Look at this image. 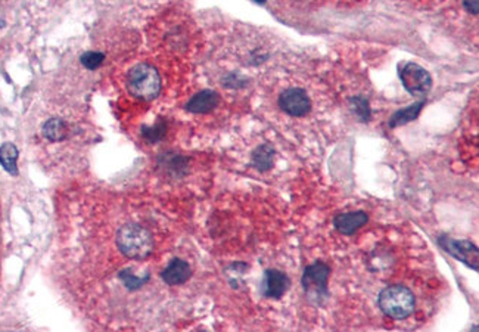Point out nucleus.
I'll return each instance as SVG.
<instances>
[{
  "label": "nucleus",
  "instance_id": "nucleus-6",
  "mask_svg": "<svg viewBox=\"0 0 479 332\" xmlns=\"http://www.w3.org/2000/svg\"><path fill=\"white\" fill-rule=\"evenodd\" d=\"M438 242L454 259L468 264L469 267L473 269V271H478L479 252H478V248H476L475 244H472L471 241H466V240H461V241L453 240V238H450V236H441Z\"/></svg>",
  "mask_w": 479,
  "mask_h": 332
},
{
  "label": "nucleus",
  "instance_id": "nucleus-15",
  "mask_svg": "<svg viewBox=\"0 0 479 332\" xmlns=\"http://www.w3.org/2000/svg\"><path fill=\"white\" fill-rule=\"evenodd\" d=\"M252 160L255 167L260 170H267L271 167V163H273V149L267 145H263L254 152Z\"/></svg>",
  "mask_w": 479,
  "mask_h": 332
},
{
  "label": "nucleus",
  "instance_id": "nucleus-14",
  "mask_svg": "<svg viewBox=\"0 0 479 332\" xmlns=\"http://www.w3.org/2000/svg\"><path fill=\"white\" fill-rule=\"evenodd\" d=\"M422 106H423V102H419V104H414V105H411V106H409L403 111H398V113L394 114V117L391 118L390 125H391V128H397V125H402V124H406V123L414 120L421 113Z\"/></svg>",
  "mask_w": 479,
  "mask_h": 332
},
{
  "label": "nucleus",
  "instance_id": "nucleus-8",
  "mask_svg": "<svg viewBox=\"0 0 479 332\" xmlns=\"http://www.w3.org/2000/svg\"><path fill=\"white\" fill-rule=\"evenodd\" d=\"M290 278L280 271H267L261 283V293L267 298H280L290 288Z\"/></svg>",
  "mask_w": 479,
  "mask_h": 332
},
{
  "label": "nucleus",
  "instance_id": "nucleus-18",
  "mask_svg": "<svg viewBox=\"0 0 479 332\" xmlns=\"http://www.w3.org/2000/svg\"><path fill=\"white\" fill-rule=\"evenodd\" d=\"M463 6L466 8L468 12L476 15L479 11V0H463Z\"/></svg>",
  "mask_w": 479,
  "mask_h": 332
},
{
  "label": "nucleus",
  "instance_id": "nucleus-13",
  "mask_svg": "<svg viewBox=\"0 0 479 332\" xmlns=\"http://www.w3.org/2000/svg\"><path fill=\"white\" fill-rule=\"evenodd\" d=\"M43 136L52 142H59L67 136V125L62 120L52 118L43 125Z\"/></svg>",
  "mask_w": 479,
  "mask_h": 332
},
{
  "label": "nucleus",
  "instance_id": "nucleus-2",
  "mask_svg": "<svg viewBox=\"0 0 479 332\" xmlns=\"http://www.w3.org/2000/svg\"><path fill=\"white\" fill-rule=\"evenodd\" d=\"M125 85L132 97L142 101H152L161 92V77L154 67L137 64L127 74Z\"/></svg>",
  "mask_w": 479,
  "mask_h": 332
},
{
  "label": "nucleus",
  "instance_id": "nucleus-16",
  "mask_svg": "<svg viewBox=\"0 0 479 332\" xmlns=\"http://www.w3.org/2000/svg\"><path fill=\"white\" fill-rule=\"evenodd\" d=\"M105 56L99 52H86L82 56V64L89 70H96L102 66Z\"/></svg>",
  "mask_w": 479,
  "mask_h": 332
},
{
  "label": "nucleus",
  "instance_id": "nucleus-1",
  "mask_svg": "<svg viewBox=\"0 0 479 332\" xmlns=\"http://www.w3.org/2000/svg\"><path fill=\"white\" fill-rule=\"evenodd\" d=\"M116 248L127 260H145L154 251L152 233L139 223L129 221L114 232Z\"/></svg>",
  "mask_w": 479,
  "mask_h": 332
},
{
  "label": "nucleus",
  "instance_id": "nucleus-4",
  "mask_svg": "<svg viewBox=\"0 0 479 332\" xmlns=\"http://www.w3.org/2000/svg\"><path fill=\"white\" fill-rule=\"evenodd\" d=\"M400 78L406 90L414 97H425L433 87V78L429 73L414 62H406L400 70Z\"/></svg>",
  "mask_w": 479,
  "mask_h": 332
},
{
  "label": "nucleus",
  "instance_id": "nucleus-12",
  "mask_svg": "<svg viewBox=\"0 0 479 332\" xmlns=\"http://www.w3.org/2000/svg\"><path fill=\"white\" fill-rule=\"evenodd\" d=\"M17 160H18V149L12 144H4L0 147V164L4 168L11 173V175H17Z\"/></svg>",
  "mask_w": 479,
  "mask_h": 332
},
{
  "label": "nucleus",
  "instance_id": "nucleus-10",
  "mask_svg": "<svg viewBox=\"0 0 479 332\" xmlns=\"http://www.w3.org/2000/svg\"><path fill=\"white\" fill-rule=\"evenodd\" d=\"M367 223V214L363 211L356 213H344L338 214L333 219V225L344 235H351L359 230L363 225Z\"/></svg>",
  "mask_w": 479,
  "mask_h": 332
},
{
  "label": "nucleus",
  "instance_id": "nucleus-5",
  "mask_svg": "<svg viewBox=\"0 0 479 332\" xmlns=\"http://www.w3.org/2000/svg\"><path fill=\"white\" fill-rule=\"evenodd\" d=\"M329 273V266L322 262L307 266L304 275H302V287H304L306 293L317 300L328 297Z\"/></svg>",
  "mask_w": 479,
  "mask_h": 332
},
{
  "label": "nucleus",
  "instance_id": "nucleus-7",
  "mask_svg": "<svg viewBox=\"0 0 479 332\" xmlns=\"http://www.w3.org/2000/svg\"><path fill=\"white\" fill-rule=\"evenodd\" d=\"M279 105L286 114L294 116V117L306 116L311 108L307 93L302 89L285 90L279 98Z\"/></svg>",
  "mask_w": 479,
  "mask_h": 332
},
{
  "label": "nucleus",
  "instance_id": "nucleus-11",
  "mask_svg": "<svg viewBox=\"0 0 479 332\" xmlns=\"http://www.w3.org/2000/svg\"><path fill=\"white\" fill-rule=\"evenodd\" d=\"M217 105H218V94L213 90H202L187 102L186 108L187 111H190V113L205 114L213 111Z\"/></svg>",
  "mask_w": 479,
  "mask_h": 332
},
{
  "label": "nucleus",
  "instance_id": "nucleus-17",
  "mask_svg": "<svg viewBox=\"0 0 479 332\" xmlns=\"http://www.w3.org/2000/svg\"><path fill=\"white\" fill-rule=\"evenodd\" d=\"M353 105H354V111L356 114L363 120L367 121L371 117V109H369V104L364 98H354L353 99Z\"/></svg>",
  "mask_w": 479,
  "mask_h": 332
},
{
  "label": "nucleus",
  "instance_id": "nucleus-19",
  "mask_svg": "<svg viewBox=\"0 0 479 332\" xmlns=\"http://www.w3.org/2000/svg\"><path fill=\"white\" fill-rule=\"evenodd\" d=\"M255 2H257V4H263V2H264V0H255Z\"/></svg>",
  "mask_w": 479,
  "mask_h": 332
},
{
  "label": "nucleus",
  "instance_id": "nucleus-3",
  "mask_svg": "<svg viewBox=\"0 0 479 332\" xmlns=\"http://www.w3.org/2000/svg\"><path fill=\"white\" fill-rule=\"evenodd\" d=\"M378 303L388 318L406 319L414 310V295L403 285H392L379 294Z\"/></svg>",
  "mask_w": 479,
  "mask_h": 332
},
{
  "label": "nucleus",
  "instance_id": "nucleus-9",
  "mask_svg": "<svg viewBox=\"0 0 479 332\" xmlns=\"http://www.w3.org/2000/svg\"><path fill=\"white\" fill-rule=\"evenodd\" d=\"M192 276V269L187 262L182 259H174L168 263V266L161 272V279L167 283V285L175 287L183 285L185 282L189 281Z\"/></svg>",
  "mask_w": 479,
  "mask_h": 332
}]
</instances>
